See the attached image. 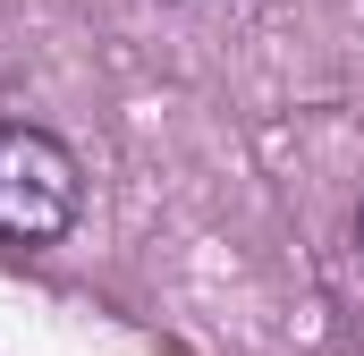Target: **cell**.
I'll return each instance as SVG.
<instances>
[{
	"label": "cell",
	"instance_id": "obj_1",
	"mask_svg": "<svg viewBox=\"0 0 364 356\" xmlns=\"http://www.w3.org/2000/svg\"><path fill=\"white\" fill-rule=\"evenodd\" d=\"M85 212V170L51 127L0 119V255H43L77 229Z\"/></svg>",
	"mask_w": 364,
	"mask_h": 356
},
{
	"label": "cell",
	"instance_id": "obj_2",
	"mask_svg": "<svg viewBox=\"0 0 364 356\" xmlns=\"http://www.w3.org/2000/svg\"><path fill=\"white\" fill-rule=\"evenodd\" d=\"M356 246H364V212H356Z\"/></svg>",
	"mask_w": 364,
	"mask_h": 356
}]
</instances>
